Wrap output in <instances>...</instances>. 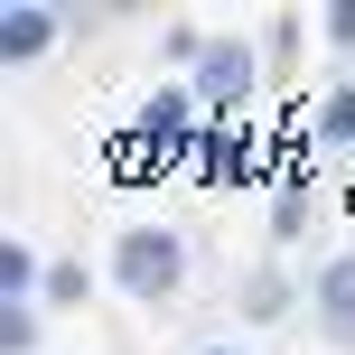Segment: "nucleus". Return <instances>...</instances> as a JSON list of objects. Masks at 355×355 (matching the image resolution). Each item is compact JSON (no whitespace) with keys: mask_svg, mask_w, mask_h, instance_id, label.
Returning a JSON list of instances; mask_svg holds the SVG:
<instances>
[{"mask_svg":"<svg viewBox=\"0 0 355 355\" xmlns=\"http://www.w3.org/2000/svg\"><path fill=\"white\" fill-rule=\"evenodd\" d=\"M37 281H47V271H37V252H28V243L10 234V243H0V300H28Z\"/></svg>","mask_w":355,"mask_h":355,"instance_id":"obj_6","label":"nucleus"},{"mask_svg":"<svg viewBox=\"0 0 355 355\" xmlns=\"http://www.w3.org/2000/svg\"><path fill=\"white\" fill-rule=\"evenodd\" d=\"M318 141H355V94H327V103H318Z\"/></svg>","mask_w":355,"mask_h":355,"instance_id":"obj_9","label":"nucleus"},{"mask_svg":"<svg viewBox=\"0 0 355 355\" xmlns=\"http://www.w3.org/2000/svg\"><path fill=\"white\" fill-rule=\"evenodd\" d=\"M47 47H56V10L10 0V10H0V56H10V66H28V56H47Z\"/></svg>","mask_w":355,"mask_h":355,"instance_id":"obj_4","label":"nucleus"},{"mask_svg":"<svg viewBox=\"0 0 355 355\" xmlns=\"http://www.w3.org/2000/svg\"><path fill=\"white\" fill-rule=\"evenodd\" d=\"M187 141H196V94L187 85H159L141 103V122H131V141H122V168H168Z\"/></svg>","mask_w":355,"mask_h":355,"instance_id":"obj_2","label":"nucleus"},{"mask_svg":"<svg viewBox=\"0 0 355 355\" xmlns=\"http://www.w3.org/2000/svg\"><path fill=\"white\" fill-rule=\"evenodd\" d=\"M112 281H122L131 300H150V309H159L168 290L187 281V243H178L168 225H131L122 243H112Z\"/></svg>","mask_w":355,"mask_h":355,"instance_id":"obj_1","label":"nucleus"},{"mask_svg":"<svg viewBox=\"0 0 355 355\" xmlns=\"http://www.w3.org/2000/svg\"><path fill=\"white\" fill-rule=\"evenodd\" d=\"M327 37H337V47H355V0H337V10H327Z\"/></svg>","mask_w":355,"mask_h":355,"instance_id":"obj_10","label":"nucleus"},{"mask_svg":"<svg viewBox=\"0 0 355 355\" xmlns=\"http://www.w3.org/2000/svg\"><path fill=\"white\" fill-rule=\"evenodd\" d=\"M0 346H10V355L37 346V309H28V300H0Z\"/></svg>","mask_w":355,"mask_h":355,"instance_id":"obj_7","label":"nucleus"},{"mask_svg":"<svg viewBox=\"0 0 355 355\" xmlns=\"http://www.w3.org/2000/svg\"><path fill=\"white\" fill-rule=\"evenodd\" d=\"M243 131H206V178H243Z\"/></svg>","mask_w":355,"mask_h":355,"instance_id":"obj_8","label":"nucleus"},{"mask_svg":"<svg viewBox=\"0 0 355 355\" xmlns=\"http://www.w3.org/2000/svg\"><path fill=\"white\" fill-rule=\"evenodd\" d=\"M206 355H225V346H206Z\"/></svg>","mask_w":355,"mask_h":355,"instance_id":"obj_11","label":"nucleus"},{"mask_svg":"<svg viewBox=\"0 0 355 355\" xmlns=\"http://www.w3.org/2000/svg\"><path fill=\"white\" fill-rule=\"evenodd\" d=\"M196 94H206V103H243L252 94V47L243 37H215V47L196 56Z\"/></svg>","mask_w":355,"mask_h":355,"instance_id":"obj_3","label":"nucleus"},{"mask_svg":"<svg viewBox=\"0 0 355 355\" xmlns=\"http://www.w3.org/2000/svg\"><path fill=\"white\" fill-rule=\"evenodd\" d=\"M318 318H327L337 346H355V252H337V262L318 271Z\"/></svg>","mask_w":355,"mask_h":355,"instance_id":"obj_5","label":"nucleus"}]
</instances>
